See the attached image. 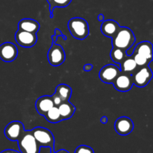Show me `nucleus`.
<instances>
[{
    "instance_id": "nucleus-1",
    "label": "nucleus",
    "mask_w": 153,
    "mask_h": 153,
    "mask_svg": "<svg viewBox=\"0 0 153 153\" xmlns=\"http://www.w3.org/2000/svg\"><path fill=\"white\" fill-rule=\"evenodd\" d=\"M135 41V35L131 28L128 27H120L116 34L112 37V46L113 47L126 51L134 46Z\"/></svg>"
},
{
    "instance_id": "nucleus-2",
    "label": "nucleus",
    "mask_w": 153,
    "mask_h": 153,
    "mask_svg": "<svg viewBox=\"0 0 153 153\" xmlns=\"http://www.w3.org/2000/svg\"><path fill=\"white\" fill-rule=\"evenodd\" d=\"M67 27L74 38L84 40L89 35V25L82 17H73L68 22Z\"/></svg>"
},
{
    "instance_id": "nucleus-3",
    "label": "nucleus",
    "mask_w": 153,
    "mask_h": 153,
    "mask_svg": "<svg viewBox=\"0 0 153 153\" xmlns=\"http://www.w3.org/2000/svg\"><path fill=\"white\" fill-rule=\"evenodd\" d=\"M31 131L40 147H48L50 149L51 153L54 152L55 137L49 129L43 127H36Z\"/></svg>"
},
{
    "instance_id": "nucleus-4",
    "label": "nucleus",
    "mask_w": 153,
    "mask_h": 153,
    "mask_svg": "<svg viewBox=\"0 0 153 153\" xmlns=\"http://www.w3.org/2000/svg\"><path fill=\"white\" fill-rule=\"evenodd\" d=\"M17 142L21 153H40V147L37 144L31 130H25Z\"/></svg>"
},
{
    "instance_id": "nucleus-5",
    "label": "nucleus",
    "mask_w": 153,
    "mask_h": 153,
    "mask_svg": "<svg viewBox=\"0 0 153 153\" xmlns=\"http://www.w3.org/2000/svg\"><path fill=\"white\" fill-rule=\"evenodd\" d=\"M152 71L149 64L147 66L142 67L131 74L133 84L138 88H143L146 86L152 79Z\"/></svg>"
},
{
    "instance_id": "nucleus-6",
    "label": "nucleus",
    "mask_w": 153,
    "mask_h": 153,
    "mask_svg": "<svg viewBox=\"0 0 153 153\" xmlns=\"http://www.w3.org/2000/svg\"><path fill=\"white\" fill-rule=\"evenodd\" d=\"M47 56L50 65L53 67H58L65 61V51L61 45L52 43V46L48 51Z\"/></svg>"
},
{
    "instance_id": "nucleus-7",
    "label": "nucleus",
    "mask_w": 153,
    "mask_h": 153,
    "mask_svg": "<svg viewBox=\"0 0 153 153\" xmlns=\"http://www.w3.org/2000/svg\"><path fill=\"white\" fill-rule=\"evenodd\" d=\"M25 131L23 123L20 121H12L6 126L4 128V135L11 141H17L23 131Z\"/></svg>"
},
{
    "instance_id": "nucleus-8",
    "label": "nucleus",
    "mask_w": 153,
    "mask_h": 153,
    "mask_svg": "<svg viewBox=\"0 0 153 153\" xmlns=\"http://www.w3.org/2000/svg\"><path fill=\"white\" fill-rule=\"evenodd\" d=\"M120 69L116 64H107L100 70L99 77L105 84H112L120 73Z\"/></svg>"
},
{
    "instance_id": "nucleus-9",
    "label": "nucleus",
    "mask_w": 153,
    "mask_h": 153,
    "mask_svg": "<svg viewBox=\"0 0 153 153\" xmlns=\"http://www.w3.org/2000/svg\"><path fill=\"white\" fill-rule=\"evenodd\" d=\"M113 85L115 89L120 92H127L132 88L133 81L131 74L120 72L113 82Z\"/></svg>"
},
{
    "instance_id": "nucleus-10",
    "label": "nucleus",
    "mask_w": 153,
    "mask_h": 153,
    "mask_svg": "<svg viewBox=\"0 0 153 153\" xmlns=\"http://www.w3.org/2000/svg\"><path fill=\"white\" fill-rule=\"evenodd\" d=\"M15 40L22 47L31 48L37 43V36L36 34L18 29L15 34Z\"/></svg>"
},
{
    "instance_id": "nucleus-11",
    "label": "nucleus",
    "mask_w": 153,
    "mask_h": 153,
    "mask_svg": "<svg viewBox=\"0 0 153 153\" xmlns=\"http://www.w3.org/2000/svg\"><path fill=\"white\" fill-rule=\"evenodd\" d=\"M18 55V49L15 44L5 42L0 45V58L4 62H12Z\"/></svg>"
},
{
    "instance_id": "nucleus-12",
    "label": "nucleus",
    "mask_w": 153,
    "mask_h": 153,
    "mask_svg": "<svg viewBox=\"0 0 153 153\" xmlns=\"http://www.w3.org/2000/svg\"><path fill=\"white\" fill-rule=\"evenodd\" d=\"M115 131L120 135L129 134L134 129V123L127 117H120L114 123Z\"/></svg>"
},
{
    "instance_id": "nucleus-13",
    "label": "nucleus",
    "mask_w": 153,
    "mask_h": 153,
    "mask_svg": "<svg viewBox=\"0 0 153 153\" xmlns=\"http://www.w3.org/2000/svg\"><path fill=\"white\" fill-rule=\"evenodd\" d=\"M53 106L55 105L52 101V96L46 95L40 97V98L37 99L35 103V108L37 113L42 116H43Z\"/></svg>"
},
{
    "instance_id": "nucleus-14",
    "label": "nucleus",
    "mask_w": 153,
    "mask_h": 153,
    "mask_svg": "<svg viewBox=\"0 0 153 153\" xmlns=\"http://www.w3.org/2000/svg\"><path fill=\"white\" fill-rule=\"evenodd\" d=\"M120 26L117 22L113 19H107L102 22L101 25V31L105 37L112 38L116 34Z\"/></svg>"
},
{
    "instance_id": "nucleus-15",
    "label": "nucleus",
    "mask_w": 153,
    "mask_h": 153,
    "mask_svg": "<svg viewBox=\"0 0 153 153\" xmlns=\"http://www.w3.org/2000/svg\"><path fill=\"white\" fill-rule=\"evenodd\" d=\"M133 52L139 54L148 60L152 61V44L149 41H142L137 43L134 48Z\"/></svg>"
},
{
    "instance_id": "nucleus-16",
    "label": "nucleus",
    "mask_w": 153,
    "mask_h": 153,
    "mask_svg": "<svg viewBox=\"0 0 153 153\" xmlns=\"http://www.w3.org/2000/svg\"><path fill=\"white\" fill-rule=\"evenodd\" d=\"M40 28V23L37 20L29 18H25L21 19L18 23V29L28 32L37 34Z\"/></svg>"
},
{
    "instance_id": "nucleus-17",
    "label": "nucleus",
    "mask_w": 153,
    "mask_h": 153,
    "mask_svg": "<svg viewBox=\"0 0 153 153\" xmlns=\"http://www.w3.org/2000/svg\"><path fill=\"white\" fill-rule=\"evenodd\" d=\"M58 108L62 120L70 119L76 112V107L70 101L62 102L58 106Z\"/></svg>"
},
{
    "instance_id": "nucleus-18",
    "label": "nucleus",
    "mask_w": 153,
    "mask_h": 153,
    "mask_svg": "<svg viewBox=\"0 0 153 153\" xmlns=\"http://www.w3.org/2000/svg\"><path fill=\"white\" fill-rule=\"evenodd\" d=\"M137 66L133 58L132 55H127L123 61L120 64V69L121 72L123 73L132 74L135 70L137 69Z\"/></svg>"
},
{
    "instance_id": "nucleus-19",
    "label": "nucleus",
    "mask_w": 153,
    "mask_h": 153,
    "mask_svg": "<svg viewBox=\"0 0 153 153\" xmlns=\"http://www.w3.org/2000/svg\"><path fill=\"white\" fill-rule=\"evenodd\" d=\"M54 94L58 96L62 102L70 101L72 96V88L71 87L65 84H61L56 87Z\"/></svg>"
},
{
    "instance_id": "nucleus-20",
    "label": "nucleus",
    "mask_w": 153,
    "mask_h": 153,
    "mask_svg": "<svg viewBox=\"0 0 153 153\" xmlns=\"http://www.w3.org/2000/svg\"><path fill=\"white\" fill-rule=\"evenodd\" d=\"M43 117H44L45 119H46L48 122L52 123H58L63 121L57 106H53L52 108L49 109V110L43 115Z\"/></svg>"
},
{
    "instance_id": "nucleus-21",
    "label": "nucleus",
    "mask_w": 153,
    "mask_h": 153,
    "mask_svg": "<svg viewBox=\"0 0 153 153\" xmlns=\"http://www.w3.org/2000/svg\"><path fill=\"white\" fill-rule=\"evenodd\" d=\"M127 56L126 52L125 50L119 49V48L113 47L110 52V57L112 61L117 64L118 67H120V64L124 60V58Z\"/></svg>"
},
{
    "instance_id": "nucleus-22",
    "label": "nucleus",
    "mask_w": 153,
    "mask_h": 153,
    "mask_svg": "<svg viewBox=\"0 0 153 153\" xmlns=\"http://www.w3.org/2000/svg\"><path fill=\"white\" fill-rule=\"evenodd\" d=\"M49 4L50 18H53V10L55 7H65L71 3L72 0H47Z\"/></svg>"
},
{
    "instance_id": "nucleus-23",
    "label": "nucleus",
    "mask_w": 153,
    "mask_h": 153,
    "mask_svg": "<svg viewBox=\"0 0 153 153\" xmlns=\"http://www.w3.org/2000/svg\"><path fill=\"white\" fill-rule=\"evenodd\" d=\"M131 55H132L133 58H134L137 67H145V66H147L149 63H151V61L148 60L147 58H144L142 55H139V54L135 53V52H132Z\"/></svg>"
},
{
    "instance_id": "nucleus-24",
    "label": "nucleus",
    "mask_w": 153,
    "mask_h": 153,
    "mask_svg": "<svg viewBox=\"0 0 153 153\" xmlns=\"http://www.w3.org/2000/svg\"><path fill=\"white\" fill-rule=\"evenodd\" d=\"M74 153H94V151L90 146L86 145H81L76 148Z\"/></svg>"
},
{
    "instance_id": "nucleus-25",
    "label": "nucleus",
    "mask_w": 153,
    "mask_h": 153,
    "mask_svg": "<svg viewBox=\"0 0 153 153\" xmlns=\"http://www.w3.org/2000/svg\"><path fill=\"white\" fill-rule=\"evenodd\" d=\"M52 101H53L54 105L55 106H57V107H58V106L62 102V100H61V98H60L58 96H57L55 94H54L52 96Z\"/></svg>"
},
{
    "instance_id": "nucleus-26",
    "label": "nucleus",
    "mask_w": 153,
    "mask_h": 153,
    "mask_svg": "<svg viewBox=\"0 0 153 153\" xmlns=\"http://www.w3.org/2000/svg\"><path fill=\"white\" fill-rule=\"evenodd\" d=\"M54 35H55V37H59V36H61V37H63V38L64 39V40H66L67 39V36L64 35V34H63V33L61 32V31L59 29V28H55V32H54Z\"/></svg>"
},
{
    "instance_id": "nucleus-27",
    "label": "nucleus",
    "mask_w": 153,
    "mask_h": 153,
    "mask_svg": "<svg viewBox=\"0 0 153 153\" xmlns=\"http://www.w3.org/2000/svg\"><path fill=\"white\" fill-rule=\"evenodd\" d=\"M93 65L91 64H87L84 66L83 69H84V71L85 72H90L93 70Z\"/></svg>"
},
{
    "instance_id": "nucleus-28",
    "label": "nucleus",
    "mask_w": 153,
    "mask_h": 153,
    "mask_svg": "<svg viewBox=\"0 0 153 153\" xmlns=\"http://www.w3.org/2000/svg\"><path fill=\"white\" fill-rule=\"evenodd\" d=\"M108 117L106 116L102 117V118L100 119V122L102 124H106L108 123Z\"/></svg>"
},
{
    "instance_id": "nucleus-29",
    "label": "nucleus",
    "mask_w": 153,
    "mask_h": 153,
    "mask_svg": "<svg viewBox=\"0 0 153 153\" xmlns=\"http://www.w3.org/2000/svg\"><path fill=\"white\" fill-rule=\"evenodd\" d=\"M0 153H19V152L16 150H13V149H5V150L2 151Z\"/></svg>"
},
{
    "instance_id": "nucleus-30",
    "label": "nucleus",
    "mask_w": 153,
    "mask_h": 153,
    "mask_svg": "<svg viewBox=\"0 0 153 153\" xmlns=\"http://www.w3.org/2000/svg\"><path fill=\"white\" fill-rule=\"evenodd\" d=\"M97 19H98V21H100V22H102L103 21L105 20L104 15H103L102 13H100V14H99L98 16H97Z\"/></svg>"
},
{
    "instance_id": "nucleus-31",
    "label": "nucleus",
    "mask_w": 153,
    "mask_h": 153,
    "mask_svg": "<svg viewBox=\"0 0 153 153\" xmlns=\"http://www.w3.org/2000/svg\"><path fill=\"white\" fill-rule=\"evenodd\" d=\"M52 153H70V152H69L68 151L65 150V149H60V150H58V152H52Z\"/></svg>"
},
{
    "instance_id": "nucleus-32",
    "label": "nucleus",
    "mask_w": 153,
    "mask_h": 153,
    "mask_svg": "<svg viewBox=\"0 0 153 153\" xmlns=\"http://www.w3.org/2000/svg\"><path fill=\"white\" fill-rule=\"evenodd\" d=\"M52 39L53 40H52V43H55V42H56V40H57V39H58V37H55V35H52Z\"/></svg>"
}]
</instances>
